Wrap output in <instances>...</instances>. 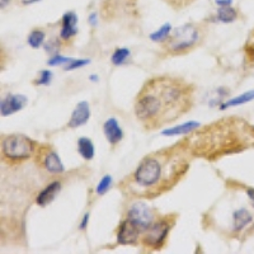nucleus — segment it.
Segmentation results:
<instances>
[{"label":"nucleus","instance_id":"nucleus-28","mask_svg":"<svg viewBox=\"0 0 254 254\" xmlns=\"http://www.w3.org/2000/svg\"><path fill=\"white\" fill-rule=\"evenodd\" d=\"M20 4H23V5H31V4H35L41 1V0H19Z\"/></svg>","mask_w":254,"mask_h":254},{"label":"nucleus","instance_id":"nucleus-3","mask_svg":"<svg viewBox=\"0 0 254 254\" xmlns=\"http://www.w3.org/2000/svg\"><path fill=\"white\" fill-rule=\"evenodd\" d=\"M183 142L192 156L215 162L254 147V126L243 117L230 116L198 127Z\"/></svg>","mask_w":254,"mask_h":254},{"label":"nucleus","instance_id":"nucleus-15","mask_svg":"<svg viewBox=\"0 0 254 254\" xmlns=\"http://www.w3.org/2000/svg\"><path fill=\"white\" fill-rule=\"evenodd\" d=\"M199 127V124L196 121H190L186 122L183 125H179L177 127H172V128H168V130L163 131V135L165 136H177V135H188V133L193 132L194 130H197Z\"/></svg>","mask_w":254,"mask_h":254},{"label":"nucleus","instance_id":"nucleus-20","mask_svg":"<svg viewBox=\"0 0 254 254\" xmlns=\"http://www.w3.org/2000/svg\"><path fill=\"white\" fill-rule=\"evenodd\" d=\"M172 32V26L169 23H165L164 26H162V28L158 29L156 32L151 33L150 40L154 41V42H164Z\"/></svg>","mask_w":254,"mask_h":254},{"label":"nucleus","instance_id":"nucleus-31","mask_svg":"<svg viewBox=\"0 0 254 254\" xmlns=\"http://www.w3.org/2000/svg\"><path fill=\"white\" fill-rule=\"evenodd\" d=\"M248 194H249V197L252 198V203H253V206H254V190H248Z\"/></svg>","mask_w":254,"mask_h":254},{"label":"nucleus","instance_id":"nucleus-16","mask_svg":"<svg viewBox=\"0 0 254 254\" xmlns=\"http://www.w3.org/2000/svg\"><path fill=\"white\" fill-rule=\"evenodd\" d=\"M216 17L217 20L221 23H233L234 20L238 19V10L231 5L219 6Z\"/></svg>","mask_w":254,"mask_h":254},{"label":"nucleus","instance_id":"nucleus-21","mask_svg":"<svg viewBox=\"0 0 254 254\" xmlns=\"http://www.w3.org/2000/svg\"><path fill=\"white\" fill-rule=\"evenodd\" d=\"M254 99V90L248 93H244V94L239 95L237 98H233L230 101H228L226 103H224L221 106V110H226L228 107H231V106H238V104H242V103H246V102L252 101Z\"/></svg>","mask_w":254,"mask_h":254},{"label":"nucleus","instance_id":"nucleus-14","mask_svg":"<svg viewBox=\"0 0 254 254\" xmlns=\"http://www.w3.org/2000/svg\"><path fill=\"white\" fill-rule=\"evenodd\" d=\"M61 190V183L60 182H52L47 186L46 188L41 190L38 196L36 197V202L41 207H45V206L50 205V203L56 198V196L59 194V192Z\"/></svg>","mask_w":254,"mask_h":254},{"label":"nucleus","instance_id":"nucleus-5","mask_svg":"<svg viewBox=\"0 0 254 254\" xmlns=\"http://www.w3.org/2000/svg\"><path fill=\"white\" fill-rule=\"evenodd\" d=\"M38 144L24 135H8L1 140V156L8 164H20L35 158Z\"/></svg>","mask_w":254,"mask_h":254},{"label":"nucleus","instance_id":"nucleus-9","mask_svg":"<svg viewBox=\"0 0 254 254\" xmlns=\"http://www.w3.org/2000/svg\"><path fill=\"white\" fill-rule=\"evenodd\" d=\"M27 103H28V99H27L26 95L9 94L1 101L0 112H1V116L6 117V116H10L15 112H19L20 110H23Z\"/></svg>","mask_w":254,"mask_h":254},{"label":"nucleus","instance_id":"nucleus-26","mask_svg":"<svg viewBox=\"0 0 254 254\" xmlns=\"http://www.w3.org/2000/svg\"><path fill=\"white\" fill-rule=\"evenodd\" d=\"M87 64H89V60H72L67 66L64 67V70H66V71L75 70V69H79V67L84 66V65H87Z\"/></svg>","mask_w":254,"mask_h":254},{"label":"nucleus","instance_id":"nucleus-24","mask_svg":"<svg viewBox=\"0 0 254 254\" xmlns=\"http://www.w3.org/2000/svg\"><path fill=\"white\" fill-rule=\"evenodd\" d=\"M51 79L52 72L50 71V70H42V71L40 72V75H38L37 80H35L33 83H35L36 85H47V84H50Z\"/></svg>","mask_w":254,"mask_h":254},{"label":"nucleus","instance_id":"nucleus-19","mask_svg":"<svg viewBox=\"0 0 254 254\" xmlns=\"http://www.w3.org/2000/svg\"><path fill=\"white\" fill-rule=\"evenodd\" d=\"M44 41H45V33L42 31H40V29L32 31L28 35V38H27V42H28V45L32 47V49H38L41 45L44 44Z\"/></svg>","mask_w":254,"mask_h":254},{"label":"nucleus","instance_id":"nucleus-4","mask_svg":"<svg viewBox=\"0 0 254 254\" xmlns=\"http://www.w3.org/2000/svg\"><path fill=\"white\" fill-rule=\"evenodd\" d=\"M205 32L199 26L188 23L178 27L172 32L169 37L163 42L165 54L172 56L186 55L201 45Z\"/></svg>","mask_w":254,"mask_h":254},{"label":"nucleus","instance_id":"nucleus-7","mask_svg":"<svg viewBox=\"0 0 254 254\" xmlns=\"http://www.w3.org/2000/svg\"><path fill=\"white\" fill-rule=\"evenodd\" d=\"M127 220L131 221L141 233H145L155 222L153 210L142 201L132 203L127 211Z\"/></svg>","mask_w":254,"mask_h":254},{"label":"nucleus","instance_id":"nucleus-25","mask_svg":"<svg viewBox=\"0 0 254 254\" xmlns=\"http://www.w3.org/2000/svg\"><path fill=\"white\" fill-rule=\"evenodd\" d=\"M71 61L72 59L70 58H64V56H60V55H54L49 60V65L50 66H59V65H61V64L71 63Z\"/></svg>","mask_w":254,"mask_h":254},{"label":"nucleus","instance_id":"nucleus-12","mask_svg":"<svg viewBox=\"0 0 254 254\" xmlns=\"http://www.w3.org/2000/svg\"><path fill=\"white\" fill-rule=\"evenodd\" d=\"M90 117V110H89V103L87 101L79 102L76 104L75 110L71 113L70 121L67 122V127L69 128H78V127L84 126L89 121Z\"/></svg>","mask_w":254,"mask_h":254},{"label":"nucleus","instance_id":"nucleus-6","mask_svg":"<svg viewBox=\"0 0 254 254\" xmlns=\"http://www.w3.org/2000/svg\"><path fill=\"white\" fill-rule=\"evenodd\" d=\"M174 222H176V215H168L154 222L153 225L145 231L142 237V244L145 248H149L150 251L162 249L167 242L169 231L173 228Z\"/></svg>","mask_w":254,"mask_h":254},{"label":"nucleus","instance_id":"nucleus-29","mask_svg":"<svg viewBox=\"0 0 254 254\" xmlns=\"http://www.w3.org/2000/svg\"><path fill=\"white\" fill-rule=\"evenodd\" d=\"M89 20H90V23H92L93 27L97 26V14H95V13H93V14H90Z\"/></svg>","mask_w":254,"mask_h":254},{"label":"nucleus","instance_id":"nucleus-22","mask_svg":"<svg viewBox=\"0 0 254 254\" xmlns=\"http://www.w3.org/2000/svg\"><path fill=\"white\" fill-rule=\"evenodd\" d=\"M128 56H130V51H128L127 49H117L115 52H113L111 61H112L113 65L120 66V65L125 64V61L128 59Z\"/></svg>","mask_w":254,"mask_h":254},{"label":"nucleus","instance_id":"nucleus-17","mask_svg":"<svg viewBox=\"0 0 254 254\" xmlns=\"http://www.w3.org/2000/svg\"><path fill=\"white\" fill-rule=\"evenodd\" d=\"M78 151L83 159L85 160H92L94 158V145L92 140L88 137H80L78 140Z\"/></svg>","mask_w":254,"mask_h":254},{"label":"nucleus","instance_id":"nucleus-32","mask_svg":"<svg viewBox=\"0 0 254 254\" xmlns=\"http://www.w3.org/2000/svg\"><path fill=\"white\" fill-rule=\"evenodd\" d=\"M8 3H9V0H1V8H4V6H6L8 5Z\"/></svg>","mask_w":254,"mask_h":254},{"label":"nucleus","instance_id":"nucleus-27","mask_svg":"<svg viewBox=\"0 0 254 254\" xmlns=\"http://www.w3.org/2000/svg\"><path fill=\"white\" fill-rule=\"evenodd\" d=\"M215 3L219 6H228L233 4V0H215Z\"/></svg>","mask_w":254,"mask_h":254},{"label":"nucleus","instance_id":"nucleus-13","mask_svg":"<svg viewBox=\"0 0 254 254\" xmlns=\"http://www.w3.org/2000/svg\"><path fill=\"white\" fill-rule=\"evenodd\" d=\"M103 132L107 141L110 142L112 146L120 144L121 140L124 139V131L120 127L119 121L115 117H110L107 121L103 124Z\"/></svg>","mask_w":254,"mask_h":254},{"label":"nucleus","instance_id":"nucleus-1","mask_svg":"<svg viewBox=\"0 0 254 254\" xmlns=\"http://www.w3.org/2000/svg\"><path fill=\"white\" fill-rule=\"evenodd\" d=\"M194 87L182 78L159 75L145 81L135 99V116L145 130H158L190 112Z\"/></svg>","mask_w":254,"mask_h":254},{"label":"nucleus","instance_id":"nucleus-18","mask_svg":"<svg viewBox=\"0 0 254 254\" xmlns=\"http://www.w3.org/2000/svg\"><path fill=\"white\" fill-rule=\"evenodd\" d=\"M252 221V215L249 214L246 208L237 211L234 214V230L239 231L243 228H246L249 222Z\"/></svg>","mask_w":254,"mask_h":254},{"label":"nucleus","instance_id":"nucleus-30","mask_svg":"<svg viewBox=\"0 0 254 254\" xmlns=\"http://www.w3.org/2000/svg\"><path fill=\"white\" fill-rule=\"evenodd\" d=\"M88 217H89V215H85V216H84V220H83V224H81L80 225V229L81 230H84V228H85V225H87L88 224Z\"/></svg>","mask_w":254,"mask_h":254},{"label":"nucleus","instance_id":"nucleus-2","mask_svg":"<svg viewBox=\"0 0 254 254\" xmlns=\"http://www.w3.org/2000/svg\"><path fill=\"white\" fill-rule=\"evenodd\" d=\"M183 140L142 159L133 172L127 190L137 198L153 199L171 190L190 169V158Z\"/></svg>","mask_w":254,"mask_h":254},{"label":"nucleus","instance_id":"nucleus-11","mask_svg":"<svg viewBox=\"0 0 254 254\" xmlns=\"http://www.w3.org/2000/svg\"><path fill=\"white\" fill-rule=\"evenodd\" d=\"M141 235V231L133 225L132 222L128 220H125L121 222V225L119 226V231H117V240L120 244H133L137 242V239Z\"/></svg>","mask_w":254,"mask_h":254},{"label":"nucleus","instance_id":"nucleus-10","mask_svg":"<svg viewBox=\"0 0 254 254\" xmlns=\"http://www.w3.org/2000/svg\"><path fill=\"white\" fill-rule=\"evenodd\" d=\"M78 15L74 12H67L64 14L61 20L60 38L65 42H70L78 33Z\"/></svg>","mask_w":254,"mask_h":254},{"label":"nucleus","instance_id":"nucleus-8","mask_svg":"<svg viewBox=\"0 0 254 254\" xmlns=\"http://www.w3.org/2000/svg\"><path fill=\"white\" fill-rule=\"evenodd\" d=\"M35 160L38 167L44 168L52 174L64 173V168L59 154L54 150L51 145H38L35 154Z\"/></svg>","mask_w":254,"mask_h":254},{"label":"nucleus","instance_id":"nucleus-23","mask_svg":"<svg viewBox=\"0 0 254 254\" xmlns=\"http://www.w3.org/2000/svg\"><path fill=\"white\" fill-rule=\"evenodd\" d=\"M111 183H112V178H111V176H104L103 178H102L101 182H99V185L97 186V190H95L97 194L102 196V194L106 193V192L110 190Z\"/></svg>","mask_w":254,"mask_h":254}]
</instances>
